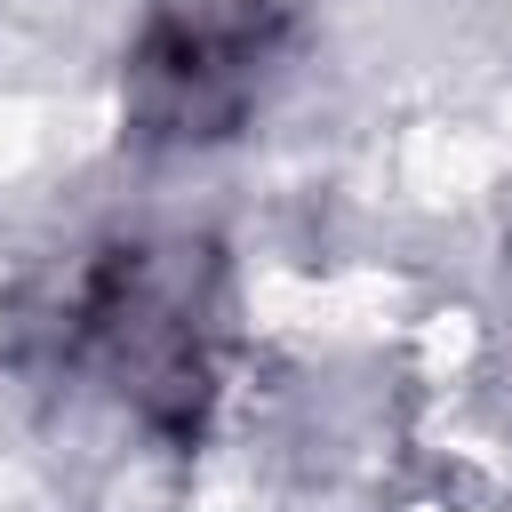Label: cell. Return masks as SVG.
<instances>
[{"mask_svg":"<svg viewBox=\"0 0 512 512\" xmlns=\"http://www.w3.org/2000/svg\"><path fill=\"white\" fill-rule=\"evenodd\" d=\"M296 48V0H144L120 120L144 152H200L240 136L280 88Z\"/></svg>","mask_w":512,"mask_h":512,"instance_id":"cell-2","label":"cell"},{"mask_svg":"<svg viewBox=\"0 0 512 512\" xmlns=\"http://www.w3.org/2000/svg\"><path fill=\"white\" fill-rule=\"evenodd\" d=\"M72 352L128 400V416L176 448L216 424L232 328L224 272L192 240H112L72 280Z\"/></svg>","mask_w":512,"mask_h":512,"instance_id":"cell-1","label":"cell"}]
</instances>
